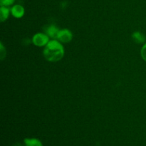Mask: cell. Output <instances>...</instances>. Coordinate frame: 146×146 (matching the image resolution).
I'll return each instance as SVG.
<instances>
[{"mask_svg": "<svg viewBox=\"0 0 146 146\" xmlns=\"http://www.w3.org/2000/svg\"><path fill=\"white\" fill-rule=\"evenodd\" d=\"M0 46H1V48H0V58H1V60H3L6 57V50L2 43L0 44Z\"/></svg>", "mask_w": 146, "mask_h": 146, "instance_id": "obj_11", "label": "cell"}, {"mask_svg": "<svg viewBox=\"0 0 146 146\" xmlns=\"http://www.w3.org/2000/svg\"><path fill=\"white\" fill-rule=\"evenodd\" d=\"M56 39H57L63 44L69 43L73 39V33L71 32V30L68 29H59Z\"/></svg>", "mask_w": 146, "mask_h": 146, "instance_id": "obj_3", "label": "cell"}, {"mask_svg": "<svg viewBox=\"0 0 146 146\" xmlns=\"http://www.w3.org/2000/svg\"><path fill=\"white\" fill-rule=\"evenodd\" d=\"M58 31H59V29L56 26L54 25V24H51V25H48L46 27L45 29H44V31H45L44 33H46L50 38L56 39Z\"/></svg>", "mask_w": 146, "mask_h": 146, "instance_id": "obj_5", "label": "cell"}, {"mask_svg": "<svg viewBox=\"0 0 146 146\" xmlns=\"http://www.w3.org/2000/svg\"><path fill=\"white\" fill-rule=\"evenodd\" d=\"M65 50L62 43L57 39H51L44 46L43 50L44 57L50 62H57L63 58Z\"/></svg>", "mask_w": 146, "mask_h": 146, "instance_id": "obj_1", "label": "cell"}, {"mask_svg": "<svg viewBox=\"0 0 146 146\" xmlns=\"http://www.w3.org/2000/svg\"><path fill=\"white\" fill-rule=\"evenodd\" d=\"M12 146H22L21 143H15L14 145H13Z\"/></svg>", "mask_w": 146, "mask_h": 146, "instance_id": "obj_12", "label": "cell"}, {"mask_svg": "<svg viewBox=\"0 0 146 146\" xmlns=\"http://www.w3.org/2000/svg\"><path fill=\"white\" fill-rule=\"evenodd\" d=\"M11 14L16 19H21L25 14V9L21 4H14L10 7Z\"/></svg>", "mask_w": 146, "mask_h": 146, "instance_id": "obj_4", "label": "cell"}, {"mask_svg": "<svg viewBox=\"0 0 146 146\" xmlns=\"http://www.w3.org/2000/svg\"><path fill=\"white\" fill-rule=\"evenodd\" d=\"M11 14V9L9 7L1 6L0 7V19L1 22L5 21Z\"/></svg>", "mask_w": 146, "mask_h": 146, "instance_id": "obj_6", "label": "cell"}, {"mask_svg": "<svg viewBox=\"0 0 146 146\" xmlns=\"http://www.w3.org/2000/svg\"><path fill=\"white\" fill-rule=\"evenodd\" d=\"M15 0H0V5L6 6V7H11L14 5Z\"/></svg>", "mask_w": 146, "mask_h": 146, "instance_id": "obj_9", "label": "cell"}, {"mask_svg": "<svg viewBox=\"0 0 146 146\" xmlns=\"http://www.w3.org/2000/svg\"><path fill=\"white\" fill-rule=\"evenodd\" d=\"M25 146H43L42 143L37 138H25L24 141Z\"/></svg>", "mask_w": 146, "mask_h": 146, "instance_id": "obj_8", "label": "cell"}, {"mask_svg": "<svg viewBox=\"0 0 146 146\" xmlns=\"http://www.w3.org/2000/svg\"><path fill=\"white\" fill-rule=\"evenodd\" d=\"M50 37L46 33H36L31 38V42L38 47H44L49 42Z\"/></svg>", "mask_w": 146, "mask_h": 146, "instance_id": "obj_2", "label": "cell"}, {"mask_svg": "<svg viewBox=\"0 0 146 146\" xmlns=\"http://www.w3.org/2000/svg\"><path fill=\"white\" fill-rule=\"evenodd\" d=\"M132 38L134 40V41L137 44H144V43H145V36L139 31H135V32L133 33Z\"/></svg>", "mask_w": 146, "mask_h": 146, "instance_id": "obj_7", "label": "cell"}, {"mask_svg": "<svg viewBox=\"0 0 146 146\" xmlns=\"http://www.w3.org/2000/svg\"><path fill=\"white\" fill-rule=\"evenodd\" d=\"M141 56L143 59L146 62V42L144 43L141 49Z\"/></svg>", "mask_w": 146, "mask_h": 146, "instance_id": "obj_10", "label": "cell"}]
</instances>
